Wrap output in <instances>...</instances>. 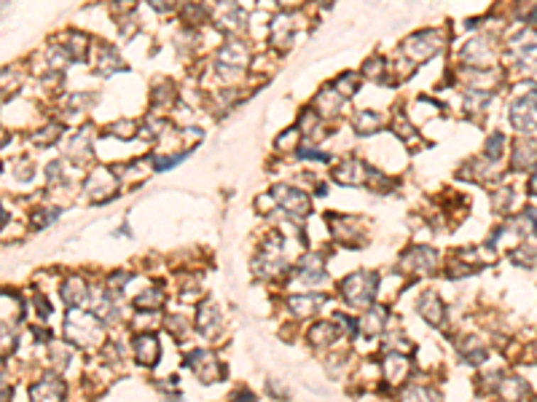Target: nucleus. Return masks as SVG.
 <instances>
[{"label":"nucleus","mask_w":537,"mask_h":402,"mask_svg":"<svg viewBox=\"0 0 537 402\" xmlns=\"http://www.w3.org/2000/svg\"><path fill=\"white\" fill-rule=\"evenodd\" d=\"M134 357L140 365H153L159 359V338L153 333H140L134 338Z\"/></svg>","instance_id":"obj_6"},{"label":"nucleus","mask_w":537,"mask_h":402,"mask_svg":"<svg viewBox=\"0 0 537 402\" xmlns=\"http://www.w3.org/2000/svg\"><path fill=\"white\" fill-rule=\"evenodd\" d=\"M500 391H502V400H508V402H521L526 394H529V389H526V384L521 378H505L500 384Z\"/></svg>","instance_id":"obj_14"},{"label":"nucleus","mask_w":537,"mask_h":402,"mask_svg":"<svg viewBox=\"0 0 537 402\" xmlns=\"http://www.w3.org/2000/svg\"><path fill=\"white\" fill-rule=\"evenodd\" d=\"M379 113H360L357 121H354V129L360 134H371L374 129H379Z\"/></svg>","instance_id":"obj_21"},{"label":"nucleus","mask_w":537,"mask_h":402,"mask_svg":"<svg viewBox=\"0 0 537 402\" xmlns=\"http://www.w3.org/2000/svg\"><path fill=\"white\" fill-rule=\"evenodd\" d=\"M322 279H325V271H322L318 257H315V260H306V263L298 266V281H301L304 287H315V284H320Z\"/></svg>","instance_id":"obj_10"},{"label":"nucleus","mask_w":537,"mask_h":402,"mask_svg":"<svg viewBox=\"0 0 537 402\" xmlns=\"http://www.w3.org/2000/svg\"><path fill=\"white\" fill-rule=\"evenodd\" d=\"M320 303H322V298H312V295H306V298H291V306H293V311L298 317H306V314L318 311Z\"/></svg>","instance_id":"obj_20"},{"label":"nucleus","mask_w":537,"mask_h":402,"mask_svg":"<svg viewBox=\"0 0 537 402\" xmlns=\"http://www.w3.org/2000/svg\"><path fill=\"white\" fill-rule=\"evenodd\" d=\"M376 284H379L376 274H371V271H357V274H352V277L342 284V293L352 306H368L374 301V295H376Z\"/></svg>","instance_id":"obj_2"},{"label":"nucleus","mask_w":537,"mask_h":402,"mask_svg":"<svg viewBox=\"0 0 537 402\" xmlns=\"http://www.w3.org/2000/svg\"><path fill=\"white\" fill-rule=\"evenodd\" d=\"M336 330L339 328H336L333 322H320V325H315L312 333H309V341L315 343V346H330V343L336 341V335H339Z\"/></svg>","instance_id":"obj_15"},{"label":"nucleus","mask_w":537,"mask_h":402,"mask_svg":"<svg viewBox=\"0 0 537 402\" xmlns=\"http://www.w3.org/2000/svg\"><path fill=\"white\" fill-rule=\"evenodd\" d=\"M67 338L73 343H78V346H94V343H99V338H102V333H99V322L92 314H86V311H70V317H67Z\"/></svg>","instance_id":"obj_1"},{"label":"nucleus","mask_w":537,"mask_h":402,"mask_svg":"<svg viewBox=\"0 0 537 402\" xmlns=\"http://www.w3.org/2000/svg\"><path fill=\"white\" fill-rule=\"evenodd\" d=\"M384 370L390 381H403L408 373V357L406 354H387L384 357Z\"/></svg>","instance_id":"obj_13"},{"label":"nucleus","mask_w":537,"mask_h":402,"mask_svg":"<svg viewBox=\"0 0 537 402\" xmlns=\"http://www.w3.org/2000/svg\"><path fill=\"white\" fill-rule=\"evenodd\" d=\"M274 194L285 199V201H280V204H282L285 209H288V212H293V215H306V212L312 209V204H309V199H306V196L301 194V191H295V188H285V185H282V188H277Z\"/></svg>","instance_id":"obj_8"},{"label":"nucleus","mask_w":537,"mask_h":402,"mask_svg":"<svg viewBox=\"0 0 537 402\" xmlns=\"http://www.w3.org/2000/svg\"><path fill=\"white\" fill-rule=\"evenodd\" d=\"M435 266H438V252L425 244H416L403 255V268L416 271V274H430V271H435Z\"/></svg>","instance_id":"obj_3"},{"label":"nucleus","mask_w":537,"mask_h":402,"mask_svg":"<svg viewBox=\"0 0 537 402\" xmlns=\"http://www.w3.org/2000/svg\"><path fill=\"white\" fill-rule=\"evenodd\" d=\"M199 328H202V333H210V335H215L220 328V311L215 303H202V308H199Z\"/></svg>","instance_id":"obj_12"},{"label":"nucleus","mask_w":537,"mask_h":402,"mask_svg":"<svg viewBox=\"0 0 537 402\" xmlns=\"http://www.w3.org/2000/svg\"><path fill=\"white\" fill-rule=\"evenodd\" d=\"M185 365L188 367H194L196 370V376L202 378V381H218L220 373H223V367L218 365V359L212 357L210 352H205V349H196L194 354H188L185 357Z\"/></svg>","instance_id":"obj_4"},{"label":"nucleus","mask_w":537,"mask_h":402,"mask_svg":"<svg viewBox=\"0 0 537 402\" xmlns=\"http://www.w3.org/2000/svg\"><path fill=\"white\" fill-rule=\"evenodd\" d=\"M416 306H419V314L428 319L430 325H440L443 322V303H440V298L435 293H425Z\"/></svg>","instance_id":"obj_9"},{"label":"nucleus","mask_w":537,"mask_h":402,"mask_svg":"<svg viewBox=\"0 0 537 402\" xmlns=\"http://www.w3.org/2000/svg\"><path fill=\"white\" fill-rule=\"evenodd\" d=\"M535 156H537L535 143L529 140V143H526V150H524V140H519V143H516V153H513V159H516L513 161V167H516V169H526V167L535 164Z\"/></svg>","instance_id":"obj_16"},{"label":"nucleus","mask_w":537,"mask_h":402,"mask_svg":"<svg viewBox=\"0 0 537 402\" xmlns=\"http://www.w3.org/2000/svg\"><path fill=\"white\" fill-rule=\"evenodd\" d=\"M513 126L521 129V132H529L537 126V94H529V97L519 99L513 105Z\"/></svg>","instance_id":"obj_5"},{"label":"nucleus","mask_w":537,"mask_h":402,"mask_svg":"<svg viewBox=\"0 0 537 402\" xmlns=\"http://www.w3.org/2000/svg\"><path fill=\"white\" fill-rule=\"evenodd\" d=\"M384 322H387V311L379 308V306H371L368 314L363 317V322H360V330H363L366 335H379V333L384 330Z\"/></svg>","instance_id":"obj_11"},{"label":"nucleus","mask_w":537,"mask_h":402,"mask_svg":"<svg viewBox=\"0 0 537 402\" xmlns=\"http://www.w3.org/2000/svg\"><path fill=\"white\" fill-rule=\"evenodd\" d=\"M529 191H532V194H537V172H535V177H532V183H529Z\"/></svg>","instance_id":"obj_23"},{"label":"nucleus","mask_w":537,"mask_h":402,"mask_svg":"<svg viewBox=\"0 0 537 402\" xmlns=\"http://www.w3.org/2000/svg\"><path fill=\"white\" fill-rule=\"evenodd\" d=\"M336 180L344 185H354V183H363V167L357 161H344L342 167L336 169Z\"/></svg>","instance_id":"obj_17"},{"label":"nucleus","mask_w":537,"mask_h":402,"mask_svg":"<svg viewBox=\"0 0 537 402\" xmlns=\"http://www.w3.org/2000/svg\"><path fill=\"white\" fill-rule=\"evenodd\" d=\"M161 301H164L161 287H146V293H140V298L134 303H137L140 311H156V308H161Z\"/></svg>","instance_id":"obj_18"},{"label":"nucleus","mask_w":537,"mask_h":402,"mask_svg":"<svg viewBox=\"0 0 537 402\" xmlns=\"http://www.w3.org/2000/svg\"><path fill=\"white\" fill-rule=\"evenodd\" d=\"M62 391H65V386H62L57 378H43L40 384H36V386L30 389V400L33 402H62Z\"/></svg>","instance_id":"obj_7"},{"label":"nucleus","mask_w":537,"mask_h":402,"mask_svg":"<svg viewBox=\"0 0 537 402\" xmlns=\"http://www.w3.org/2000/svg\"><path fill=\"white\" fill-rule=\"evenodd\" d=\"M11 343H13V333L9 328H0V352H3V349H9Z\"/></svg>","instance_id":"obj_22"},{"label":"nucleus","mask_w":537,"mask_h":402,"mask_svg":"<svg viewBox=\"0 0 537 402\" xmlns=\"http://www.w3.org/2000/svg\"><path fill=\"white\" fill-rule=\"evenodd\" d=\"M62 298H65V303L67 306H78L81 301L86 298V287L81 279H70L65 287H62Z\"/></svg>","instance_id":"obj_19"}]
</instances>
